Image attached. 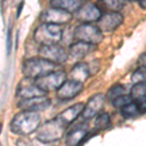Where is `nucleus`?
Returning <instances> with one entry per match:
<instances>
[{
  "instance_id": "nucleus-1",
  "label": "nucleus",
  "mask_w": 146,
  "mask_h": 146,
  "mask_svg": "<svg viewBox=\"0 0 146 146\" xmlns=\"http://www.w3.org/2000/svg\"><path fill=\"white\" fill-rule=\"evenodd\" d=\"M41 124V117L37 111L22 110V112L13 117L10 129L14 133L19 135H28L35 133Z\"/></svg>"
},
{
  "instance_id": "nucleus-2",
  "label": "nucleus",
  "mask_w": 146,
  "mask_h": 146,
  "mask_svg": "<svg viewBox=\"0 0 146 146\" xmlns=\"http://www.w3.org/2000/svg\"><path fill=\"white\" fill-rule=\"evenodd\" d=\"M63 31L60 25L54 23H42L35 28L33 39L40 46L58 44L62 39Z\"/></svg>"
},
{
  "instance_id": "nucleus-3",
  "label": "nucleus",
  "mask_w": 146,
  "mask_h": 146,
  "mask_svg": "<svg viewBox=\"0 0 146 146\" xmlns=\"http://www.w3.org/2000/svg\"><path fill=\"white\" fill-rule=\"evenodd\" d=\"M56 63L50 62L44 58H27L23 62L22 72L25 77L36 79L41 76L55 71Z\"/></svg>"
},
{
  "instance_id": "nucleus-4",
  "label": "nucleus",
  "mask_w": 146,
  "mask_h": 146,
  "mask_svg": "<svg viewBox=\"0 0 146 146\" xmlns=\"http://www.w3.org/2000/svg\"><path fill=\"white\" fill-rule=\"evenodd\" d=\"M67 127L58 118L45 122L36 131V138L42 143H52L62 138Z\"/></svg>"
},
{
  "instance_id": "nucleus-5",
  "label": "nucleus",
  "mask_w": 146,
  "mask_h": 146,
  "mask_svg": "<svg viewBox=\"0 0 146 146\" xmlns=\"http://www.w3.org/2000/svg\"><path fill=\"white\" fill-rule=\"evenodd\" d=\"M76 41H83L92 45H98L103 40V32L93 23H82L74 30Z\"/></svg>"
},
{
  "instance_id": "nucleus-6",
  "label": "nucleus",
  "mask_w": 146,
  "mask_h": 146,
  "mask_svg": "<svg viewBox=\"0 0 146 146\" xmlns=\"http://www.w3.org/2000/svg\"><path fill=\"white\" fill-rule=\"evenodd\" d=\"M66 79V72H64L63 70H58V71H52L44 76L34 79V83L41 90L48 93L51 91H56Z\"/></svg>"
},
{
  "instance_id": "nucleus-7",
  "label": "nucleus",
  "mask_w": 146,
  "mask_h": 146,
  "mask_svg": "<svg viewBox=\"0 0 146 146\" xmlns=\"http://www.w3.org/2000/svg\"><path fill=\"white\" fill-rule=\"evenodd\" d=\"M40 21L42 23H54V25H65L72 21L73 15L72 13L60 8L51 7L46 10H44L40 15Z\"/></svg>"
},
{
  "instance_id": "nucleus-8",
  "label": "nucleus",
  "mask_w": 146,
  "mask_h": 146,
  "mask_svg": "<svg viewBox=\"0 0 146 146\" xmlns=\"http://www.w3.org/2000/svg\"><path fill=\"white\" fill-rule=\"evenodd\" d=\"M38 54L41 58H46L56 64L65 62L68 58V53L66 50L58 44L40 46Z\"/></svg>"
},
{
  "instance_id": "nucleus-9",
  "label": "nucleus",
  "mask_w": 146,
  "mask_h": 146,
  "mask_svg": "<svg viewBox=\"0 0 146 146\" xmlns=\"http://www.w3.org/2000/svg\"><path fill=\"white\" fill-rule=\"evenodd\" d=\"M83 90V83L72 79H68L65 80L62 86L56 90V96L60 100H70L78 96Z\"/></svg>"
},
{
  "instance_id": "nucleus-10",
  "label": "nucleus",
  "mask_w": 146,
  "mask_h": 146,
  "mask_svg": "<svg viewBox=\"0 0 146 146\" xmlns=\"http://www.w3.org/2000/svg\"><path fill=\"white\" fill-rule=\"evenodd\" d=\"M46 95V92L41 90L38 86L34 83V79L27 78L21 80L17 88V96L20 100H25L33 96H44Z\"/></svg>"
},
{
  "instance_id": "nucleus-11",
  "label": "nucleus",
  "mask_w": 146,
  "mask_h": 146,
  "mask_svg": "<svg viewBox=\"0 0 146 146\" xmlns=\"http://www.w3.org/2000/svg\"><path fill=\"white\" fill-rule=\"evenodd\" d=\"M124 23V16L120 12L104 14L98 21V27L102 32H112L116 30Z\"/></svg>"
},
{
  "instance_id": "nucleus-12",
  "label": "nucleus",
  "mask_w": 146,
  "mask_h": 146,
  "mask_svg": "<svg viewBox=\"0 0 146 146\" xmlns=\"http://www.w3.org/2000/svg\"><path fill=\"white\" fill-rule=\"evenodd\" d=\"M75 13H76V19L81 23L98 22L102 16V12L100 7L92 2L83 4Z\"/></svg>"
},
{
  "instance_id": "nucleus-13",
  "label": "nucleus",
  "mask_w": 146,
  "mask_h": 146,
  "mask_svg": "<svg viewBox=\"0 0 146 146\" xmlns=\"http://www.w3.org/2000/svg\"><path fill=\"white\" fill-rule=\"evenodd\" d=\"M51 100L44 96H33L25 100H20L18 102V107L21 110H28V111H42L47 109L51 105Z\"/></svg>"
},
{
  "instance_id": "nucleus-14",
  "label": "nucleus",
  "mask_w": 146,
  "mask_h": 146,
  "mask_svg": "<svg viewBox=\"0 0 146 146\" xmlns=\"http://www.w3.org/2000/svg\"><path fill=\"white\" fill-rule=\"evenodd\" d=\"M105 100H106V96L103 94H96V95H94L92 98H90L88 102L85 104L84 110L81 114L82 117L85 120H90L94 118V117H96L102 110Z\"/></svg>"
},
{
  "instance_id": "nucleus-15",
  "label": "nucleus",
  "mask_w": 146,
  "mask_h": 146,
  "mask_svg": "<svg viewBox=\"0 0 146 146\" xmlns=\"http://www.w3.org/2000/svg\"><path fill=\"white\" fill-rule=\"evenodd\" d=\"M85 107V104L83 102H78L76 104L72 105V106L66 108L65 110H63L62 112H60V114L56 116V118L60 120V122H62L65 126H68L71 123L75 121L80 115L82 114Z\"/></svg>"
},
{
  "instance_id": "nucleus-16",
  "label": "nucleus",
  "mask_w": 146,
  "mask_h": 146,
  "mask_svg": "<svg viewBox=\"0 0 146 146\" xmlns=\"http://www.w3.org/2000/svg\"><path fill=\"white\" fill-rule=\"evenodd\" d=\"M95 46L96 45H92L83 41H76L70 45L68 49V56L72 60H82L94 50Z\"/></svg>"
},
{
  "instance_id": "nucleus-17",
  "label": "nucleus",
  "mask_w": 146,
  "mask_h": 146,
  "mask_svg": "<svg viewBox=\"0 0 146 146\" xmlns=\"http://www.w3.org/2000/svg\"><path fill=\"white\" fill-rule=\"evenodd\" d=\"M88 128L83 125L75 127L72 129H70L66 135V140L65 143L67 145H81L84 137L88 133Z\"/></svg>"
},
{
  "instance_id": "nucleus-18",
  "label": "nucleus",
  "mask_w": 146,
  "mask_h": 146,
  "mask_svg": "<svg viewBox=\"0 0 146 146\" xmlns=\"http://www.w3.org/2000/svg\"><path fill=\"white\" fill-rule=\"evenodd\" d=\"M90 76V67H89L88 63L85 62H77L72 67L71 71L69 73V79L81 82V83H84L85 81H87V79Z\"/></svg>"
},
{
  "instance_id": "nucleus-19",
  "label": "nucleus",
  "mask_w": 146,
  "mask_h": 146,
  "mask_svg": "<svg viewBox=\"0 0 146 146\" xmlns=\"http://www.w3.org/2000/svg\"><path fill=\"white\" fill-rule=\"evenodd\" d=\"M50 5L70 13H75L83 5V0H50Z\"/></svg>"
},
{
  "instance_id": "nucleus-20",
  "label": "nucleus",
  "mask_w": 146,
  "mask_h": 146,
  "mask_svg": "<svg viewBox=\"0 0 146 146\" xmlns=\"http://www.w3.org/2000/svg\"><path fill=\"white\" fill-rule=\"evenodd\" d=\"M111 120L108 113H100L98 114L95 121V128L96 131H105L110 128Z\"/></svg>"
},
{
  "instance_id": "nucleus-21",
  "label": "nucleus",
  "mask_w": 146,
  "mask_h": 146,
  "mask_svg": "<svg viewBox=\"0 0 146 146\" xmlns=\"http://www.w3.org/2000/svg\"><path fill=\"white\" fill-rule=\"evenodd\" d=\"M121 114L125 118L129 119V118H133V117H136L137 115H139L140 111H139V109H138L137 105H136L135 101L133 100L131 102L128 103V104H126L125 106L121 108Z\"/></svg>"
},
{
  "instance_id": "nucleus-22",
  "label": "nucleus",
  "mask_w": 146,
  "mask_h": 146,
  "mask_svg": "<svg viewBox=\"0 0 146 146\" xmlns=\"http://www.w3.org/2000/svg\"><path fill=\"white\" fill-rule=\"evenodd\" d=\"M129 95L131 96L133 100L138 98H141V96H146V82L133 84V86L131 89Z\"/></svg>"
},
{
  "instance_id": "nucleus-23",
  "label": "nucleus",
  "mask_w": 146,
  "mask_h": 146,
  "mask_svg": "<svg viewBox=\"0 0 146 146\" xmlns=\"http://www.w3.org/2000/svg\"><path fill=\"white\" fill-rule=\"evenodd\" d=\"M131 81L133 84L146 82V66L139 65L135 71L133 72L131 76Z\"/></svg>"
},
{
  "instance_id": "nucleus-24",
  "label": "nucleus",
  "mask_w": 146,
  "mask_h": 146,
  "mask_svg": "<svg viewBox=\"0 0 146 146\" xmlns=\"http://www.w3.org/2000/svg\"><path fill=\"white\" fill-rule=\"evenodd\" d=\"M106 8L113 12H119L126 5V0H102Z\"/></svg>"
},
{
  "instance_id": "nucleus-25",
  "label": "nucleus",
  "mask_w": 146,
  "mask_h": 146,
  "mask_svg": "<svg viewBox=\"0 0 146 146\" xmlns=\"http://www.w3.org/2000/svg\"><path fill=\"white\" fill-rule=\"evenodd\" d=\"M125 92H126L125 86H123V85H121V84H116L109 89L108 94H107V98H109L110 100H113L114 98H116L117 96L124 95Z\"/></svg>"
},
{
  "instance_id": "nucleus-26",
  "label": "nucleus",
  "mask_w": 146,
  "mask_h": 146,
  "mask_svg": "<svg viewBox=\"0 0 146 146\" xmlns=\"http://www.w3.org/2000/svg\"><path fill=\"white\" fill-rule=\"evenodd\" d=\"M133 100V98H131V95H126V94H124V95L120 96H117L116 98H114V100H112V104L114 107H117V108H122L123 106H125L126 104H128V103L131 102Z\"/></svg>"
},
{
  "instance_id": "nucleus-27",
  "label": "nucleus",
  "mask_w": 146,
  "mask_h": 146,
  "mask_svg": "<svg viewBox=\"0 0 146 146\" xmlns=\"http://www.w3.org/2000/svg\"><path fill=\"white\" fill-rule=\"evenodd\" d=\"M135 101L136 105H137L138 109H139L140 114L146 113V96L136 98V100H135Z\"/></svg>"
},
{
  "instance_id": "nucleus-28",
  "label": "nucleus",
  "mask_w": 146,
  "mask_h": 146,
  "mask_svg": "<svg viewBox=\"0 0 146 146\" xmlns=\"http://www.w3.org/2000/svg\"><path fill=\"white\" fill-rule=\"evenodd\" d=\"M6 49H7V54H8V55H10L11 49H12V28L11 27H9L8 31H7Z\"/></svg>"
},
{
  "instance_id": "nucleus-29",
  "label": "nucleus",
  "mask_w": 146,
  "mask_h": 146,
  "mask_svg": "<svg viewBox=\"0 0 146 146\" xmlns=\"http://www.w3.org/2000/svg\"><path fill=\"white\" fill-rule=\"evenodd\" d=\"M138 64L142 65V66H146V52L140 55L139 58H138Z\"/></svg>"
},
{
  "instance_id": "nucleus-30",
  "label": "nucleus",
  "mask_w": 146,
  "mask_h": 146,
  "mask_svg": "<svg viewBox=\"0 0 146 146\" xmlns=\"http://www.w3.org/2000/svg\"><path fill=\"white\" fill-rule=\"evenodd\" d=\"M23 2H22V3H20V5H19V8H18V12H17V17L19 18L21 16V13H22L23 9Z\"/></svg>"
},
{
  "instance_id": "nucleus-31",
  "label": "nucleus",
  "mask_w": 146,
  "mask_h": 146,
  "mask_svg": "<svg viewBox=\"0 0 146 146\" xmlns=\"http://www.w3.org/2000/svg\"><path fill=\"white\" fill-rule=\"evenodd\" d=\"M138 1V4L143 10H146V0H137Z\"/></svg>"
},
{
  "instance_id": "nucleus-32",
  "label": "nucleus",
  "mask_w": 146,
  "mask_h": 146,
  "mask_svg": "<svg viewBox=\"0 0 146 146\" xmlns=\"http://www.w3.org/2000/svg\"><path fill=\"white\" fill-rule=\"evenodd\" d=\"M1 129H2V125L0 123V133H1Z\"/></svg>"
},
{
  "instance_id": "nucleus-33",
  "label": "nucleus",
  "mask_w": 146,
  "mask_h": 146,
  "mask_svg": "<svg viewBox=\"0 0 146 146\" xmlns=\"http://www.w3.org/2000/svg\"><path fill=\"white\" fill-rule=\"evenodd\" d=\"M129 1H136V0H129Z\"/></svg>"
}]
</instances>
